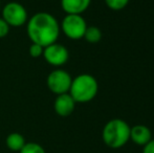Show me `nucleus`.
<instances>
[{"label": "nucleus", "instance_id": "obj_1", "mask_svg": "<svg viewBox=\"0 0 154 153\" xmlns=\"http://www.w3.org/2000/svg\"><path fill=\"white\" fill-rule=\"evenodd\" d=\"M26 33L32 43L46 47L57 42L60 35V24L54 15L39 12L27 20Z\"/></svg>", "mask_w": 154, "mask_h": 153}, {"label": "nucleus", "instance_id": "obj_2", "mask_svg": "<svg viewBox=\"0 0 154 153\" xmlns=\"http://www.w3.org/2000/svg\"><path fill=\"white\" fill-rule=\"evenodd\" d=\"M130 127L125 121L113 118L104 126L102 137L106 146L112 149L122 148L130 139Z\"/></svg>", "mask_w": 154, "mask_h": 153}, {"label": "nucleus", "instance_id": "obj_3", "mask_svg": "<svg viewBox=\"0 0 154 153\" xmlns=\"http://www.w3.org/2000/svg\"><path fill=\"white\" fill-rule=\"evenodd\" d=\"M99 90L97 81L88 74H82L72 79L68 93L75 103H87L95 98Z\"/></svg>", "mask_w": 154, "mask_h": 153}, {"label": "nucleus", "instance_id": "obj_4", "mask_svg": "<svg viewBox=\"0 0 154 153\" xmlns=\"http://www.w3.org/2000/svg\"><path fill=\"white\" fill-rule=\"evenodd\" d=\"M2 19L10 25V27L23 26L29 20L27 11L21 3L8 2L2 8Z\"/></svg>", "mask_w": 154, "mask_h": 153}, {"label": "nucleus", "instance_id": "obj_5", "mask_svg": "<svg viewBox=\"0 0 154 153\" xmlns=\"http://www.w3.org/2000/svg\"><path fill=\"white\" fill-rule=\"evenodd\" d=\"M86 29V21L81 15H66L60 24V29L64 35L72 40L83 38Z\"/></svg>", "mask_w": 154, "mask_h": 153}, {"label": "nucleus", "instance_id": "obj_6", "mask_svg": "<svg viewBox=\"0 0 154 153\" xmlns=\"http://www.w3.org/2000/svg\"><path fill=\"white\" fill-rule=\"evenodd\" d=\"M71 82H72V79L70 75L66 70L60 69V68L49 72L46 79L48 89L57 96L69 92Z\"/></svg>", "mask_w": 154, "mask_h": 153}, {"label": "nucleus", "instance_id": "obj_7", "mask_svg": "<svg viewBox=\"0 0 154 153\" xmlns=\"http://www.w3.org/2000/svg\"><path fill=\"white\" fill-rule=\"evenodd\" d=\"M42 56L49 65L62 66L68 61L69 53L64 45L56 42L44 47Z\"/></svg>", "mask_w": 154, "mask_h": 153}, {"label": "nucleus", "instance_id": "obj_8", "mask_svg": "<svg viewBox=\"0 0 154 153\" xmlns=\"http://www.w3.org/2000/svg\"><path fill=\"white\" fill-rule=\"evenodd\" d=\"M75 107V102L72 96L67 92L57 96L54 103V108L58 115L60 116H68L73 112Z\"/></svg>", "mask_w": 154, "mask_h": 153}, {"label": "nucleus", "instance_id": "obj_9", "mask_svg": "<svg viewBox=\"0 0 154 153\" xmlns=\"http://www.w3.org/2000/svg\"><path fill=\"white\" fill-rule=\"evenodd\" d=\"M91 0H61V8L67 15H81L90 5Z\"/></svg>", "mask_w": 154, "mask_h": 153}, {"label": "nucleus", "instance_id": "obj_10", "mask_svg": "<svg viewBox=\"0 0 154 153\" xmlns=\"http://www.w3.org/2000/svg\"><path fill=\"white\" fill-rule=\"evenodd\" d=\"M130 139L138 146H145L151 141V131L144 125H135L130 129Z\"/></svg>", "mask_w": 154, "mask_h": 153}, {"label": "nucleus", "instance_id": "obj_11", "mask_svg": "<svg viewBox=\"0 0 154 153\" xmlns=\"http://www.w3.org/2000/svg\"><path fill=\"white\" fill-rule=\"evenodd\" d=\"M25 139L22 134L18 132H13L11 134H8L6 136L5 139V144L6 147L8 148L10 150L15 152H19L21 149L23 148V146L25 145Z\"/></svg>", "mask_w": 154, "mask_h": 153}, {"label": "nucleus", "instance_id": "obj_12", "mask_svg": "<svg viewBox=\"0 0 154 153\" xmlns=\"http://www.w3.org/2000/svg\"><path fill=\"white\" fill-rule=\"evenodd\" d=\"M83 38H85L88 43H97L102 39V32L97 26H87Z\"/></svg>", "mask_w": 154, "mask_h": 153}, {"label": "nucleus", "instance_id": "obj_13", "mask_svg": "<svg viewBox=\"0 0 154 153\" xmlns=\"http://www.w3.org/2000/svg\"><path fill=\"white\" fill-rule=\"evenodd\" d=\"M19 153H46L44 148L37 143H25Z\"/></svg>", "mask_w": 154, "mask_h": 153}, {"label": "nucleus", "instance_id": "obj_14", "mask_svg": "<svg viewBox=\"0 0 154 153\" xmlns=\"http://www.w3.org/2000/svg\"><path fill=\"white\" fill-rule=\"evenodd\" d=\"M105 3L109 8L113 11H121L127 6L129 0H105Z\"/></svg>", "mask_w": 154, "mask_h": 153}, {"label": "nucleus", "instance_id": "obj_15", "mask_svg": "<svg viewBox=\"0 0 154 153\" xmlns=\"http://www.w3.org/2000/svg\"><path fill=\"white\" fill-rule=\"evenodd\" d=\"M43 50H44V47L39 44H36V43H32V45L29 46V55L32 58L42 57Z\"/></svg>", "mask_w": 154, "mask_h": 153}, {"label": "nucleus", "instance_id": "obj_16", "mask_svg": "<svg viewBox=\"0 0 154 153\" xmlns=\"http://www.w3.org/2000/svg\"><path fill=\"white\" fill-rule=\"evenodd\" d=\"M10 33V25L0 17V38H4Z\"/></svg>", "mask_w": 154, "mask_h": 153}, {"label": "nucleus", "instance_id": "obj_17", "mask_svg": "<svg viewBox=\"0 0 154 153\" xmlns=\"http://www.w3.org/2000/svg\"><path fill=\"white\" fill-rule=\"evenodd\" d=\"M143 153H154V139H151L149 143L144 146Z\"/></svg>", "mask_w": 154, "mask_h": 153}]
</instances>
